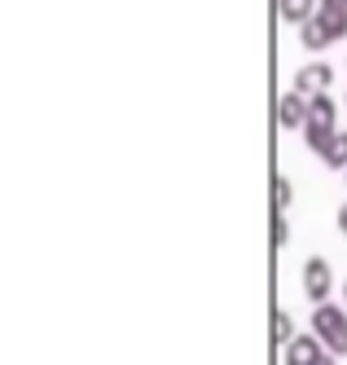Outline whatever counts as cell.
Masks as SVG:
<instances>
[{
    "label": "cell",
    "instance_id": "8992f818",
    "mask_svg": "<svg viewBox=\"0 0 347 365\" xmlns=\"http://www.w3.org/2000/svg\"><path fill=\"white\" fill-rule=\"evenodd\" d=\"M321 356H326L321 334H295L286 344V365H316Z\"/></svg>",
    "mask_w": 347,
    "mask_h": 365
},
{
    "label": "cell",
    "instance_id": "5b68a950",
    "mask_svg": "<svg viewBox=\"0 0 347 365\" xmlns=\"http://www.w3.org/2000/svg\"><path fill=\"white\" fill-rule=\"evenodd\" d=\"M330 84H334V66H330V62H321V58L295 71V88H299V93H308V97H312V93H326Z\"/></svg>",
    "mask_w": 347,
    "mask_h": 365
},
{
    "label": "cell",
    "instance_id": "e0dca14e",
    "mask_svg": "<svg viewBox=\"0 0 347 365\" xmlns=\"http://www.w3.org/2000/svg\"><path fill=\"white\" fill-rule=\"evenodd\" d=\"M343 180H347V172H343Z\"/></svg>",
    "mask_w": 347,
    "mask_h": 365
},
{
    "label": "cell",
    "instance_id": "9c48e42d",
    "mask_svg": "<svg viewBox=\"0 0 347 365\" xmlns=\"http://www.w3.org/2000/svg\"><path fill=\"white\" fill-rule=\"evenodd\" d=\"M290 339H295V322H290V312L286 308H273V344L286 348Z\"/></svg>",
    "mask_w": 347,
    "mask_h": 365
},
{
    "label": "cell",
    "instance_id": "9a60e30c",
    "mask_svg": "<svg viewBox=\"0 0 347 365\" xmlns=\"http://www.w3.org/2000/svg\"><path fill=\"white\" fill-rule=\"evenodd\" d=\"M343 304H347V282H343Z\"/></svg>",
    "mask_w": 347,
    "mask_h": 365
},
{
    "label": "cell",
    "instance_id": "277c9868",
    "mask_svg": "<svg viewBox=\"0 0 347 365\" xmlns=\"http://www.w3.org/2000/svg\"><path fill=\"white\" fill-rule=\"evenodd\" d=\"M304 123H308V93H299V88L281 93V101H277V128H286V133H304Z\"/></svg>",
    "mask_w": 347,
    "mask_h": 365
},
{
    "label": "cell",
    "instance_id": "30bf717a",
    "mask_svg": "<svg viewBox=\"0 0 347 365\" xmlns=\"http://www.w3.org/2000/svg\"><path fill=\"white\" fill-rule=\"evenodd\" d=\"M290 202H295V185H290L286 176H277V180H273V207H277V212H286Z\"/></svg>",
    "mask_w": 347,
    "mask_h": 365
},
{
    "label": "cell",
    "instance_id": "4fadbf2b",
    "mask_svg": "<svg viewBox=\"0 0 347 365\" xmlns=\"http://www.w3.org/2000/svg\"><path fill=\"white\" fill-rule=\"evenodd\" d=\"M334 361H338V356H334V352H326V356H321V361H316V365H334Z\"/></svg>",
    "mask_w": 347,
    "mask_h": 365
},
{
    "label": "cell",
    "instance_id": "5bb4252c",
    "mask_svg": "<svg viewBox=\"0 0 347 365\" xmlns=\"http://www.w3.org/2000/svg\"><path fill=\"white\" fill-rule=\"evenodd\" d=\"M321 5H334V9H347V0H321Z\"/></svg>",
    "mask_w": 347,
    "mask_h": 365
},
{
    "label": "cell",
    "instance_id": "ba28073f",
    "mask_svg": "<svg viewBox=\"0 0 347 365\" xmlns=\"http://www.w3.org/2000/svg\"><path fill=\"white\" fill-rule=\"evenodd\" d=\"M321 163L334 168V172H347V128H338V133H334V141H330L326 154H321Z\"/></svg>",
    "mask_w": 347,
    "mask_h": 365
},
{
    "label": "cell",
    "instance_id": "52a82bcc",
    "mask_svg": "<svg viewBox=\"0 0 347 365\" xmlns=\"http://www.w3.org/2000/svg\"><path fill=\"white\" fill-rule=\"evenodd\" d=\"M316 5H321V0H277V18H281V22H295V27H304V22L316 14Z\"/></svg>",
    "mask_w": 347,
    "mask_h": 365
},
{
    "label": "cell",
    "instance_id": "7c38bea8",
    "mask_svg": "<svg viewBox=\"0 0 347 365\" xmlns=\"http://www.w3.org/2000/svg\"><path fill=\"white\" fill-rule=\"evenodd\" d=\"M334 220H338V233H343V238H347V202L338 207V216H334Z\"/></svg>",
    "mask_w": 347,
    "mask_h": 365
},
{
    "label": "cell",
    "instance_id": "7a4b0ae2",
    "mask_svg": "<svg viewBox=\"0 0 347 365\" xmlns=\"http://www.w3.org/2000/svg\"><path fill=\"white\" fill-rule=\"evenodd\" d=\"M312 334H321V344H326V352H334V356H347V312H343V304H316L312 308Z\"/></svg>",
    "mask_w": 347,
    "mask_h": 365
},
{
    "label": "cell",
    "instance_id": "3957f363",
    "mask_svg": "<svg viewBox=\"0 0 347 365\" xmlns=\"http://www.w3.org/2000/svg\"><path fill=\"white\" fill-rule=\"evenodd\" d=\"M334 291V269H330V259L326 255H312L308 264H304V295L312 304H326Z\"/></svg>",
    "mask_w": 347,
    "mask_h": 365
},
{
    "label": "cell",
    "instance_id": "2e32d148",
    "mask_svg": "<svg viewBox=\"0 0 347 365\" xmlns=\"http://www.w3.org/2000/svg\"><path fill=\"white\" fill-rule=\"evenodd\" d=\"M343 106H347V93H343Z\"/></svg>",
    "mask_w": 347,
    "mask_h": 365
},
{
    "label": "cell",
    "instance_id": "8fae6325",
    "mask_svg": "<svg viewBox=\"0 0 347 365\" xmlns=\"http://www.w3.org/2000/svg\"><path fill=\"white\" fill-rule=\"evenodd\" d=\"M290 242V225H286V216L277 212V220H273V247H286Z\"/></svg>",
    "mask_w": 347,
    "mask_h": 365
},
{
    "label": "cell",
    "instance_id": "6da1fadb",
    "mask_svg": "<svg viewBox=\"0 0 347 365\" xmlns=\"http://www.w3.org/2000/svg\"><path fill=\"white\" fill-rule=\"evenodd\" d=\"M343 36H347V9H334V5H316V14L299 27V44L308 53H326Z\"/></svg>",
    "mask_w": 347,
    "mask_h": 365
}]
</instances>
